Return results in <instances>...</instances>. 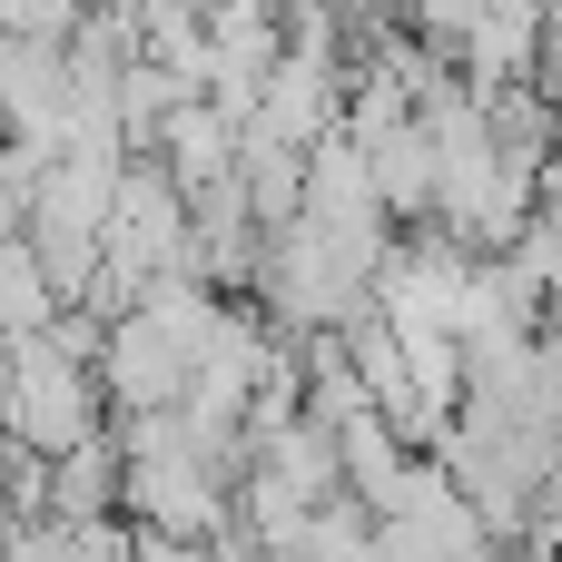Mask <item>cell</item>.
Instances as JSON below:
<instances>
[{"label": "cell", "instance_id": "2", "mask_svg": "<svg viewBox=\"0 0 562 562\" xmlns=\"http://www.w3.org/2000/svg\"><path fill=\"white\" fill-rule=\"evenodd\" d=\"M188 385H198V356H188L168 326H148V316H119V326H109V346H99V395H109L119 425H138V415H178Z\"/></svg>", "mask_w": 562, "mask_h": 562}, {"label": "cell", "instance_id": "5", "mask_svg": "<svg viewBox=\"0 0 562 562\" xmlns=\"http://www.w3.org/2000/svg\"><path fill=\"white\" fill-rule=\"evenodd\" d=\"M336 445H346V494H356L366 514H385V494L405 484V464H415V445H405V435H395L385 415H366V425H346Z\"/></svg>", "mask_w": 562, "mask_h": 562}, {"label": "cell", "instance_id": "1", "mask_svg": "<svg viewBox=\"0 0 562 562\" xmlns=\"http://www.w3.org/2000/svg\"><path fill=\"white\" fill-rule=\"evenodd\" d=\"M109 435V395H99V366L59 356V336H20L0 346V445L40 454V464H69L79 445Z\"/></svg>", "mask_w": 562, "mask_h": 562}, {"label": "cell", "instance_id": "3", "mask_svg": "<svg viewBox=\"0 0 562 562\" xmlns=\"http://www.w3.org/2000/svg\"><path fill=\"white\" fill-rule=\"evenodd\" d=\"M119 178H128V158H49V178L30 198V237H89V247H109Z\"/></svg>", "mask_w": 562, "mask_h": 562}, {"label": "cell", "instance_id": "6", "mask_svg": "<svg viewBox=\"0 0 562 562\" xmlns=\"http://www.w3.org/2000/svg\"><path fill=\"white\" fill-rule=\"evenodd\" d=\"M533 89L562 109V10H543V69H533Z\"/></svg>", "mask_w": 562, "mask_h": 562}, {"label": "cell", "instance_id": "8", "mask_svg": "<svg viewBox=\"0 0 562 562\" xmlns=\"http://www.w3.org/2000/svg\"><path fill=\"white\" fill-rule=\"evenodd\" d=\"M553 504H562V484H553Z\"/></svg>", "mask_w": 562, "mask_h": 562}, {"label": "cell", "instance_id": "4", "mask_svg": "<svg viewBox=\"0 0 562 562\" xmlns=\"http://www.w3.org/2000/svg\"><path fill=\"white\" fill-rule=\"evenodd\" d=\"M366 168H375L385 217H435V198H445V158H435V128H425V119H415V128H395V138H375V148H366Z\"/></svg>", "mask_w": 562, "mask_h": 562}, {"label": "cell", "instance_id": "7", "mask_svg": "<svg viewBox=\"0 0 562 562\" xmlns=\"http://www.w3.org/2000/svg\"><path fill=\"white\" fill-rule=\"evenodd\" d=\"M533 217H562V148L533 168Z\"/></svg>", "mask_w": 562, "mask_h": 562}]
</instances>
